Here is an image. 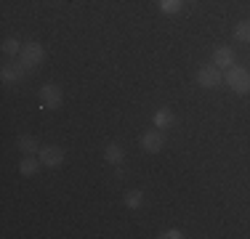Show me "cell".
<instances>
[{"mask_svg":"<svg viewBox=\"0 0 250 239\" xmlns=\"http://www.w3.org/2000/svg\"><path fill=\"white\" fill-rule=\"evenodd\" d=\"M226 85L240 96L250 93V72L245 67H229L226 69Z\"/></svg>","mask_w":250,"mask_h":239,"instance_id":"obj_1","label":"cell"},{"mask_svg":"<svg viewBox=\"0 0 250 239\" xmlns=\"http://www.w3.org/2000/svg\"><path fill=\"white\" fill-rule=\"evenodd\" d=\"M43 61H45V51H43V45H40V43H29V45L21 48L19 64L24 69H38Z\"/></svg>","mask_w":250,"mask_h":239,"instance_id":"obj_2","label":"cell"},{"mask_svg":"<svg viewBox=\"0 0 250 239\" xmlns=\"http://www.w3.org/2000/svg\"><path fill=\"white\" fill-rule=\"evenodd\" d=\"M197 82L202 88H218L221 85V69H218L216 64H205V67H200Z\"/></svg>","mask_w":250,"mask_h":239,"instance_id":"obj_3","label":"cell"},{"mask_svg":"<svg viewBox=\"0 0 250 239\" xmlns=\"http://www.w3.org/2000/svg\"><path fill=\"white\" fill-rule=\"evenodd\" d=\"M40 101H43L45 109H56V106H62L64 101V93L59 85H53V82H48V85L40 88Z\"/></svg>","mask_w":250,"mask_h":239,"instance_id":"obj_4","label":"cell"},{"mask_svg":"<svg viewBox=\"0 0 250 239\" xmlns=\"http://www.w3.org/2000/svg\"><path fill=\"white\" fill-rule=\"evenodd\" d=\"M139 143H141V149H144V152H149V154H157L160 149H163V143H165V139H163V130H160V128H154V130H146V133L139 139Z\"/></svg>","mask_w":250,"mask_h":239,"instance_id":"obj_5","label":"cell"},{"mask_svg":"<svg viewBox=\"0 0 250 239\" xmlns=\"http://www.w3.org/2000/svg\"><path fill=\"white\" fill-rule=\"evenodd\" d=\"M38 154H40V162L45 167H59L64 162V149H59V146H43Z\"/></svg>","mask_w":250,"mask_h":239,"instance_id":"obj_6","label":"cell"},{"mask_svg":"<svg viewBox=\"0 0 250 239\" xmlns=\"http://www.w3.org/2000/svg\"><path fill=\"white\" fill-rule=\"evenodd\" d=\"M213 64H216L218 69H229V67H234V51H231L229 45L216 48V53H213Z\"/></svg>","mask_w":250,"mask_h":239,"instance_id":"obj_7","label":"cell"},{"mask_svg":"<svg viewBox=\"0 0 250 239\" xmlns=\"http://www.w3.org/2000/svg\"><path fill=\"white\" fill-rule=\"evenodd\" d=\"M24 67L21 64H5L3 67V72H0V77H3V82L5 85H11V82H19L21 77H24Z\"/></svg>","mask_w":250,"mask_h":239,"instance_id":"obj_8","label":"cell"},{"mask_svg":"<svg viewBox=\"0 0 250 239\" xmlns=\"http://www.w3.org/2000/svg\"><path fill=\"white\" fill-rule=\"evenodd\" d=\"M104 159H106L109 165H123L125 152H123V146H120V143H109V146L104 149Z\"/></svg>","mask_w":250,"mask_h":239,"instance_id":"obj_9","label":"cell"},{"mask_svg":"<svg viewBox=\"0 0 250 239\" xmlns=\"http://www.w3.org/2000/svg\"><path fill=\"white\" fill-rule=\"evenodd\" d=\"M16 149H21L24 154H35V152H40L43 146L38 143L35 136H19V139H16Z\"/></svg>","mask_w":250,"mask_h":239,"instance_id":"obj_10","label":"cell"},{"mask_svg":"<svg viewBox=\"0 0 250 239\" xmlns=\"http://www.w3.org/2000/svg\"><path fill=\"white\" fill-rule=\"evenodd\" d=\"M176 122V117H173V112L168 109V106H163L160 112H154V128H170V125Z\"/></svg>","mask_w":250,"mask_h":239,"instance_id":"obj_11","label":"cell"},{"mask_svg":"<svg viewBox=\"0 0 250 239\" xmlns=\"http://www.w3.org/2000/svg\"><path fill=\"white\" fill-rule=\"evenodd\" d=\"M40 165H43V162H40V157H24L19 162V173L29 178V176H35V173L40 170Z\"/></svg>","mask_w":250,"mask_h":239,"instance_id":"obj_12","label":"cell"},{"mask_svg":"<svg viewBox=\"0 0 250 239\" xmlns=\"http://www.w3.org/2000/svg\"><path fill=\"white\" fill-rule=\"evenodd\" d=\"M123 202H125V207H130V210H136V207H141V202H144V191H141V189H133V191H128Z\"/></svg>","mask_w":250,"mask_h":239,"instance_id":"obj_13","label":"cell"},{"mask_svg":"<svg viewBox=\"0 0 250 239\" xmlns=\"http://www.w3.org/2000/svg\"><path fill=\"white\" fill-rule=\"evenodd\" d=\"M234 38L240 40V43H250V19L237 24V27H234Z\"/></svg>","mask_w":250,"mask_h":239,"instance_id":"obj_14","label":"cell"},{"mask_svg":"<svg viewBox=\"0 0 250 239\" xmlns=\"http://www.w3.org/2000/svg\"><path fill=\"white\" fill-rule=\"evenodd\" d=\"M3 53H5V56H16V53H21V45H19V40H16V38H8V40H3Z\"/></svg>","mask_w":250,"mask_h":239,"instance_id":"obj_15","label":"cell"},{"mask_svg":"<svg viewBox=\"0 0 250 239\" xmlns=\"http://www.w3.org/2000/svg\"><path fill=\"white\" fill-rule=\"evenodd\" d=\"M160 8L165 14H178L181 11V0H160Z\"/></svg>","mask_w":250,"mask_h":239,"instance_id":"obj_16","label":"cell"},{"mask_svg":"<svg viewBox=\"0 0 250 239\" xmlns=\"http://www.w3.org/2000/svg\"><path fill=\"white\" fill-rule=\"evenodd\" d=\"M160 239H181V231H178V229H168V231L160 234Z\"/></svg>","mask_w":250,"mask_h":239,"instance_id":"obj_17","label":"cell"}]
</instances>
